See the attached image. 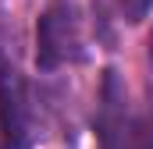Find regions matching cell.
<instances>
[{"label": "cell", "instance_id": "7a4b0ae2", "mask_svg": "<svg viewBox=\"0 0 153 149\" xmlns=\"http://www.w3.org/2000/svg\"><path fill=\"white\" fill-rule=\"evenodd\" d=\"M96 135L103 149H128V114H125V89L117 71L103 74L100 110H96Z\"/></svg>", "mask_w": 153, "mask_h": 149}, {"label": "cell", "instance_id": "3957f363", "mask_svg": "<svg viewBox=\"0 0 153 149\" xmlns=\"http://www.w3.org/2000/svg\"><path fill=\"white\" fill-rule=\"evenodd\" d=\"M114 4V11L125 18V21H143L146 14H150V7H153V0H111Z\"/></svg>", "mask_w": 153, "mask_h": 149}, {"label": "cell", "instance_id": "6da1fadb", "mask_svg": "<svg viewBox=\"0 0 153 149\" xmlns=\"http://www.w3.org/2000/svg\"><path fill=\"white\" fill-rule=\"evenodd\" d=\"M82 50V25L71 0H50L36 21V68L57 71L64 64H78Z\"/></svg>", "mask_w": 153, "mask_h": 149}]
</instances>
